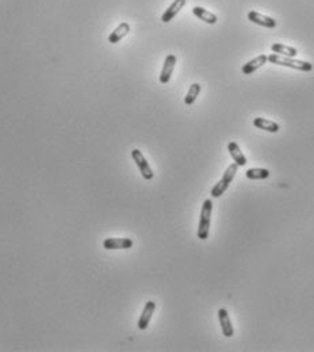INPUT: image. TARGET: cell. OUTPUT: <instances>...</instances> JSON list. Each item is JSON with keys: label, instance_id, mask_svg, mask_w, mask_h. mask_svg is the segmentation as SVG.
I'll return each mask as SVG.
<instances>
[{"label": "cell", "instance_id": "obj_17", "mask_svg": "<svg viewBox=\"0 0 314 352\" xmlns=\"http://www.w3.org/2000/svg\"><path fill=\"white\" fill-rule=\"evenodd\" d=\"M270 175L271 172L267 168H249L245 172V176L249 180H264L268 179Z\"/></svg>", "mask_w": 314, "mask_h": 352}, {"label": "cell", "instance_id": "obj_13", "mask_svg": "<svg viewBox=\"0 0 314 352\" xmlns=\"http://www.w3.org/2000/svg\"><path fill=\"white\" fill-rule=\"evenodd\" d=\"M228 152H229V155L232 156V159H233V162L237 164L238 167H245L246 163H248V160H246L245 155L241 152L240 147L237 145V142L232 141L228 144Z\"/></svg>", "mask_w": 314, "mask_h": 352}, {"label": "cell", "instance_id": "obj_12", "mask_svg": "<svg viewBox=\"0 0 314 352\" xmlns=\"http://www.w3.org/2000/svg\"><path fill=\"white\" fill-rule=\"evenodd\" d=\"M129 33H130V25H129L128 22H122V23H119V25L110 33V35H108V42H110V44H118V42H119L121 39L125 38Z\"/></svg>", "mask_w": 314, "mask_h": 352}, {"label": "cell", "instance_id": "obj_8", "mask_svg": "<svg viewBox=\"0 0 314 352\" xmlns=\"http://www.w3.org/2000/svg\"><path fill=\"white\" fill-rule=\"evenodd\" d=\"M155 310H156V303L153 302V301H148V302L145 303V306H144L143 313L140 316V320H138V329H141V331H145V329H147L149 323H151V320H152Z\"/></svg>", "mask_w": 314, "mask_h": 352}, {"label": "cell", "instance_id": "obj_7", "mask_svg": "<svg viewBox=\"0 0 314 352\" xmlns=\"http://www.w3.org/2000/svg\"><path fill=\"white\" fill-rule=\"evenodd\" d=\"M268 61V56L267 54H259L255 59L249 60L248 63H245L241 68V72L244 75H252L255 74L257 69H260L265 63Z\"/></svg>", "mask_w": 314, "mask_h": 352}, {"label": "cell", "instance_id": "obj_14", "mask_svg": "<svg viewBox=\"0 0 314 352\" xmlns=\"http://www.w3.org/2000/svg\"><path fill=\"white\" fill-rule=\"evenodd\" d=\"M192 14L195 15L198 19H201L202 22L207 23V25H216L217 22H218V18H217L216 14L207 11L206 8H203L201 5H195V7L192 8Z\"/></svg>", "mask_w": 314, "mask_h": 352}, {"label": "cell", "instance_id": "obj_2", "mask_svg": "<svg viewBox=\"0 0 314 352\" xmlns=\"http://www.w3.org/2000/svg\"><path fill=\"white\" fill-rule=\"evenodd\" d=\"M211 213H213V201L211 199H205L203 205H202L201 218H199V226H198V239L199 240L209 239Z\"/></svg>", "mask_w": 314, "mask_h": 352}, {"label": "cell", "instance_id": "obj_16", "mask_svg": "<svg viewBox=\"0 0 314 352\" xmlns=\"http://www.w3.org/2000/svg\"><path fill=\"white\" fill-rule=\"evenodd\" d=\"M271 50H272V53L282 54L286 57H297V54H298V50L295 48L285 44H272L271 45Z\"/></svg>", "mask_w": 314, "mask_h": 352}, {"label": "cell", "instance_id": "obj_6", "mask_svg": "<svg viewBox=\"0 0 314 352\" xmlns=\"http://www.w3.org/2000/svg\"><path fill=\"white\" fill-rule=\"evenodd\" d=\"M175 65H176V56L175 54H168L165 60H164V65H162L161 72H160V83L167 84L171 80Z\"/></svg>", "mask_w": 314, "mask_h": 352}, {"label": "cell", "instance_id": "obj_5", "mask_svg": "<svg viewBox=\"0 0 314 352\" xmlns=\"http://www.w3.org/2000/svg\"><path fill=\"white\" fill-rule=\"evenodd\" d=\"M248 19H249L252 23L263 26V27H267V29H274V27H276V25H278L274 18H271L268 15L260 14V12H257V11H249V12H248Z\"/></svg>", "mask_w": 314, "mask_h": 352}, {"label": "cell", "instance_id": "obj_15", "mask_svg": "<svg viewBox=\"0 0 314 352\" xmlns=\"http://www.w3.org/2000/svg\"><path fill=\"white\" fill-rule=\"evenodd\" d=\"M253 126L260 129V130H265L268 133H278L280 130L279 123L274 122L271 119H265V118L257 117L253 119Z\"/></svg>", "mask_w": 314, "mask_h": 352}, {"label": "cell", "instance_id": "obj_11", "mask_svg": "<svg viewBox=\"0 0 314 352\" xmlns=\"http://www.w3.org/2000/svg\"><path fill=\"white\" fill-rule=\"evenodd\" d=\"M104 250H129L133 247V240L122 237V239H106L103 241Z\"/></svg>", "mask_w": 314, "mask_h": 352}, {"label": "cell", "instance_id": "obj_3", "mask_svg": "<svg viewBox=\"0 0 314 352\" xmlns=\"http://www.w3.org/2000/svg\"><path fill=\"white\" fill-rule=\"evenodd\" d=\"M237 171H238V166H237L236 163H233V164L228 167L225 172H224V175H222L221 180L217 181L216 186L211 188L210 195L213 196V198H220V196L224 195V192L229 188L231 183L233 181V179H235Z\"/></svg>", "mask_w": 314, "mask_h": 352}, {"label": "cell", "instance_id": "obj_9", "mask_svg": "<svg viewBox=\"0 0 314 352\" xmlns=\"http://www.w3.org/2000/svg\"><path fill=\"white\" fill-rule=\"evenodd\" d=\"M218 321H220V325H221V331L224 333L225 338H232L235 335V329H233V325H232L231 317H229V313L226 309H220L218 310Z\"/></svg>", "mask_w": 314, "mask_h": 352}, {"label": "cell", "instance_id": "obj_1", "mask_svg": "<svg viewBox=\"0 0 314 352\" xmlns=\"http://www.w3.org/2000/svg\"><path fill=\"white\" fill-rule=\"evenodd\" d=\"M268 61L274 65H280V67H287V68L297 69L301 72H312L313 71V64L304 60H297L295 57H286L282 54H270Z\"/></svg>", "mask_w": 314, "mask_h": 352}, {"label": "cell", "instance_id": "obj_10", "mask_svg": "<svg viewBox=\"0 0 314 352\" xmlns=\"http://www.w3.org/2000/svg\"><path fill=\"white\" fill-rule=\"evenodd\" d=\"M187 0H173L172 1V4L168 7L167 10L164 11V14L161 15V22H164V23H169L175 16H176L180 11H182V8L186 5Z\"/></svg>", "mask_w": 314, "mask_h": 352}, {"label": "cell", "instance_id": "obj_4", "mask_svg": "<svg viewBox=\"0 0 314 352\" xmlns=\"http://www.w3.org/2000/svg\"><path fill=\"white\" fill-rule=\"evenodd\" d=\"M132 157L133 160H134V163L137 164L138 170H140V172H141V175H143L144 179H145V180H152L155 174H153L152 168H151V166H149V163L147 162L145 156L143 155V152L140 151V149H133Z\"/></svg>", "mask_w": 314, "mask_h": 352}, {"label": "cell", "instance_id": "obj_18", "mask_svg": "<svg viewBox=\"0 0 314 352\" xmlns=\"http://www.w3.org/2000/svg\"><path fill=\"white\" fill-rule=\"evenodd\" d=\"M199 93H201V84H198V83L191 84V87H190V89H188L186 98H184V103H186L187 106H191V104H194V102L196 100V98L199 96Z\"/></svg>", "mask_w": 314, "mask_h": 352}]
</instances>
